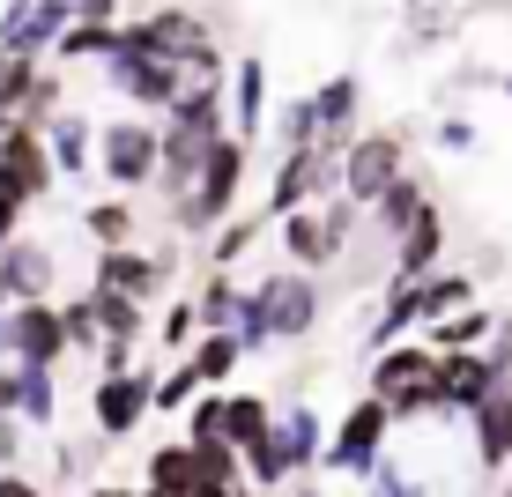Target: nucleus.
Wrapping results in <instances>:
<instances>
[{"mask_svg":"<svg viewBox=\"0 0 512 497\" xmlns=\"http://www.w3.org/2000/svg\"><path fill=\"white\" fill-rule=\"evenodd\" d=\"M245 141L238 134H223L216 149L201 156V179H193V193L179 208H171V223L179 230H193V238H201V230H223V216H231V201H238V186H245Z\"/></svg>","mask_w":512,"mask_h":497,"instance_id":"1","label":"nucleus"},{"mask_svg":"<svg viewBox=\"0 0 512 497\" xmlns=\"http://www.w3.org/2000/svg\"><path fill=\"white\" fill-rule=\"evenodd\" d=\"M67 357V327H60V305H8L0 319V371H52Z\"/></svg>","mask_w":512,"mask_h":497,"instance_id":"2","label":"nucleus"},{"mask_svg":"<svg viewBox=\"0 0 512 497\" xmlns=\"http://www.w3.org/2000/svg\"><path fill=\"white\" fill-rule=\"evenodd\" d=\"M401 171H409V141H401V134H364V141H349V149H342L334 179H342V201L349 208H372Z\"/></svg>","mask_w":512,"mask_h":497,"instance_id":"3","label":"nucleus"},{"mask_svg":"<svg viewBox=\"0 0 512 497\" xmlns=\"http://www.w3.org/2000/svg\"><path fill=\"white\" fill-rule=\"evenodd\" d=\"M349 238H357V208H349V201H327V208H297V216H282V253H290L297 268H327V260H342Z\"/></svg>","mask_w":512,"mask_h":497,"instance_id":"4","label":"nucleus"},{"mask_svg":"<svg viewBox=\"0 0 512 497\" xmlns=\"http://www.w3.org/2000/svg\"><path fill=\"white\" fill-rule=\"evenodd\" d=\"M386 431H394V416H386V408L364 394V401L327 431L320 468H327V475H372V468H379V453H386Z\"/></svg>","mask_w":512,"mask_h":497,"instance_id":"5","label":"nucleus"},{"mask_svg":"<svg viewBox=\"0 0 512 497\" xmlns=\"http://www.w3.org/2000/svg\"><path fill=\"white\" fill-rule=\"evenodd\" d=\"M52 193V156H45V134L23 127V119H0V201L30 208Z\"/></svg>","mask_w":512,"mask_h":497,"instance_id":"6","label":"nucleus"},{"mask_svg":"<svg viewBox=\"0 0 512 497\" xmlns=\"http://www.w3.org/2000/svg\"><path fill=\"white\" fill-rule=\"evenodd\" d=\"M156 156H164V127H149V119H112V127H97V164H104L112 186H149Z\"/></svg>","mask_w":512,"mask_h":497,"instance_id":"7","label":"nucleus"},{"mask_svg":"<svg viewBox=\"0 0 512 497\" xmlns=\"http://www.w3.org/2000/svg\"><path fill=\"white\" fill-rule=\"evenodd\" d=\"M67 23H75V8H60V0H15V8H0V60H38L67 38Z\"/></svg>","mask_w":512,"mask_h":497,"instance_id":"8","label":"nucleus"},{"mask_svg":"<svg viewBox=\"0 0 512 497\" xmlns=\"http://www.w3.org/2000/svg\"><path fill=\"white\" fill-rule=\"evenodd\" d=\"M104 75H112V90L127 97V104H141V112H171V104L186 97V75L171 60H134V52H112L104 60Z\"/></svg>","mask_w":512,"mask_h":497,"instance_id":"9","label":"nucleus"},{"mask_svg":"<svg viewBox=\"0 0 512 497\" xmlns=\"http://www.w3.org/2000/svg\"><path fill=\"white\" fill-rule=\"evenodd\" d=\"M490 394H498V371H490L483 349H475V357H438V371H431V408L438 416H475Z\"/></svg>","mask_w":512,"mask_h":497,"instance_id":"10","label":"nucleus"},{"mask_svg":"<svg viewBox=\"0 0 512 497\" xmlns=\"http://www.w3.org/2000/svg\"><path fill=\"white\" fill-rule=\"evenodd\" d=\"M90 290H112V297H134L141 312L171 290V253H97V282Z\"/></svg>","mask_w":512,"mask_h":497,"instance_id":"11","label":"nucleus"},{"mask_svg":"<svg viewBox=\"0 0 512 497\" xmlns=\"http://www.w3.org/2000/svg\"><path fill=\"white\" fill-rule=\"evenodd\" d=\"M149 394H156V371H119V379H97V386H90L97 431H104V438L141 431V416H149Z\"/></svg>","mask_w":512,"mask_h":497,"instance_id":"12","label":"nucleus"},{"mask_svg":"<svg viewBox=\"0 0 512 497\" xmlns=\"http://www.w3.org/2000/svg\"><path fill=\"white\" fill-rule=\"evenodd\" d=\"M52 275H60V260H52V245H45V238H15L8 253H0L8 305H52Z\"/></svg>","mask_w":512,"mask_h":497,"instance_id":"13","label":"nucleus"},{"mask_svg":"<svg viewBox=\"0 0 512 497\" xmlns=\"http://www.w3.org/2000/svg\"><path fill=\"white\" fill-rule=\"evenodd\" d=\"M320 186H334V164H327L320 149H290V156H282V171H275V186H268V216H275V223L297 216Z\"/></svg>","mask_w":512,"mask_h":497,"instance_id":"14","label":"nucleus"},{"mask_svg":"<svg viewBox=\"0 0 512 497\" xmlns=\"http://www.w3.org/2000/svg\"><path fill=\"white\" fill-rule=\"evenodd\" d=\"M38 134H45V156H52V179H82L97 164V127L82 112H52Z\"/></svg>","mask_w":512,"mask_h":497,"instance_id":"15","label":"nucleus"},{"mask_svg":"<svg viewBox=\"0 0 512 497\" xmlns=\"http://www.w3.org/2000/svg\"><path fill=\"white\" fill-rule=\"evenodd\" d=\"M475 460H483L490 475L512 468V379H498V394H490L483 408H475Z\"/></svg>","mask_w":512,"mask_h":497,"instance_id":"16","label":"nucleus"},{"mask_svg":"<svg viewBox=\"0 0 512 497\" xmlns=\"http://www.w3.org/2000/svg\"><path fill=\"white\" fill-rule=\"evenodd\" d=\"M431 342H401V349H386V357L372 364V401H394V394H409V386H431Z\"/></svg>","mask_w":512,"mask_h":497,"instance_id":"17","label":"nucleus"},{"mask_svg":"<svg viewBox=\"0 0 512 497\" xmlns=\"http://www.w3.org/2000/svg\"><path fill=\"white\" fill-rule=\"evenodd\" d=\"M423 208H431L423 179H416V171H401V179L372 201V238H379V245H401V230H409V223L423 216Z\"/></svg>","mask_w":512,"mask_h":497,"instance_id":"18","label":"nucleus"},{"mask_svg":"<svg viewBox=\"0 0 512 497\" xmlns=\"http://www.w3.org/2000/svg\"><path fill=\"white\" fill-rule=\"evenodd\" d=\"M268 431H275V401L268 394H223V446L231 453H253Z\"/></svg>","mask_w":512,"mask_h":497,"instance_id":"19","label":"nucleus"},{"mask_svg":"<svg viewBox=\"0 0 512 497\" xmlns=\"http://www.w3.org/2000/svg\"><path fill=\"white\" fill-rule=\"evenodd\" d=\"M82 297H90V312H97L104 349H134L141 334H149V312H141L134 297H112V290H82Z\"/></svg>","mask_w":512,"mask_h":497,"instance_id":"20","label":"nucleus"},{"mask_svg":"<svg viewBox=\"0 0 512 497\" xmlns=\"http://www.w3.org/2000/svg\"><path fill=\"white\" fill-rule=\"evenodd\" d=\"M475 305V282L468 275H431L416 282V327H446V319H461Z\"/></svg>","mask_w":512,"mask_h":497,"instance_id":"21","label":"nucleus"},{"mask_svg":"<svg viewBox=\"0 0 512 497\" xmlns=\"http://www.w3.org/2000/svg\"><path fill=\"white\" fill-rule=\"evenodd\" d=\"M82 230H90V238L104 245V253H134V230H141V216H134V201H90L82 208Z\"/></svg>","mask_w":512,"mask_h":497,"instance_id":"22","label":"nucleus"},{"mask_svg":"<svg viewBox=\"0 0 512 497\" xmlns=\"http://www.w3.org/2000/svg\"><path fill=\"white\" fill-rule=\"evenodd\" d=\"M156 497H193V446H156L149 453V483Z\"/></svg>","mask_w":512,"mask_h":497,"instance_id":"23","label":"nucleus"},{"mask_svg":"<svg viewBox=\"0 0 512 497\" xmlns=\"http://www.w3.org/2000/svg\"><path fill=\"white\" fill-rule=\"evenodd\" d=\"M231 112H238V141L260 134V119H268V67H260V60H238V97H231Z\"/></svg>","mask_w":512,"mask_h":497,"instance_id":"24","label":"nucleus"},{"mask_svg":"<svg viewBox=\"0 0 512 497\" xmlns=\"http://www.w3.org/2000/svg\"><path fill=\"white\" fill-rule=\"evenodd\" d=\"M238 357H245V349L231 342V334H201V342H193V357H186V371H193L201 386H223V379L238 371Z\"/></svg>","mask_w":512,"mask_h":497,"instance_id":"25","label":"nucleus"},{"mask_svg":"<svg viewBox=\"0 0 512 497\" xmlns=\"http://www.w3.org/2000/svg\"><path fill=\"white\" fill-rule=\"evenodd\" d=\"M260 230H268V216H245V223H231V230H216V245H208V253H216V275L231 268V260H238L245 245L260 238Z\"/></svg>","mask_w":512,"mask_h":497,"instance_id":"26","label":"nucleus"},{"mask_svg":"<svg viewBox=\"0 0 512 497\" xmlns=\"http://www.w3.org/2000/svg\"><path fill=\"white\" fill-rule=\"evenodd\" d=\"M60 327H67V349H104V334H97V312H90V297L60 305Z\"/></svg>","mask_w":512,"mask_h":497,"instance_id":"27","label":"nucleus"},{"mask_svg":"<svg viewBox=\"0 0 512 497\" xmlns=\"http://www.w3.org/2000/svg\"><path fill=\"white\" fill-rule=\"evenodd\" d=\"M193 394H201V379H193L186 364L171 371V379H164V371H156V394H149V408H164V416H171V408H186Z\"/></svg>","mask_w":512,"mask_h":497,"instance_id":"28","label":"nucleus"},{"mask_svg":"<svg viewBox=\"0 0 512 497\" xmlns=\"http://www.w3.org/2000/svg\"><path fill=\"white\" fill-rule=\"evenodd\" d=\"M186 446H223V394L193 401V438H186Z\"/></svg>","mask_w":512,"mask_h":497,"instance_id":"29","label":"nucleus"},{"mask_svg":"<svg viewBox=\"0 0 512 497\" xmlns=\"http://www.w3.org/2000/svg\"><path fill=\"white\" fill-rule=\"evenodd\" d=\"M193 327H201V312H193L186 297H179V305L164 312V334H156V342H164V349H186V342H193Z\"/></svg>","mask_w":512,"mask_h":497,"instance_id":"30","label":"nucleus"},{"mask_svg":"<svg viewBox=\"0 0 512 497\" xmlns=\"http://www.w3.org/2000/svg\"><path fill=\"white\" fill-rule=\"evenodd\" d=\"M15 460H23V423L0 416V475H15Z\"/></svg>","mask_w":512,"mask_h":497,"instance_id":"31","label":"nucleus"},{"mask_svg":"<svg viewBox=\"0 0 512 497\" xmlns=\"http://www.w3.org/2000/svg\"><path fill=\"white\" fill-rule=\"evenodd\" d=\"M483 357H490V371H498V379H512V319H498V342H490Z\"/></svg>","mask_w":512,"mask_h":497,"instance_id":"32","label":"nucleus"},{"mask_svg":"<svg viewBox=\"0 0 512 497\" xmlns=\"http://www.w3.org/2000/svg\"><path fill=\"white\" fill-rule=\"evenodd\" d=\"M15 238H23V208H15V201H0V253H8Z\"/></svg>","mask_w":512,"mask_h":497,"instance_id":"33","label":"nucleus"},{"mask_svg":"<svg viewBox=\"0 0 512 497\" xmlns=\"http://www.w3.org/2000/svg\"><path fill=\"white\" fill-rule=\"evenodd\" d=\"M468 141H475L468 119H446V127H438V149H468Z\"/></svg>","mask_w":512,"mask_h":497,"instance_id":"34","label":"nucleus"},{"mask_svg":"<svg viewBox=\"0 0 512 497\" xmlns=\"http://www.w3.org/2000/svg\"><path fill=\"white\" fill-rule=\"evenodd\" d=\"M0 497H45L38 483H30V475L23 468H15V475H0Z\"/></svg>","mask_w":512,"mask_h":497,"instance_id":"35","label":"nucleus"},{"mask_svg":"<svg viewBox=\"0 0 512 497\" xmlns=\"http://www.w3.org/2000/svg\"><path fill=\"white\" fill-rule=\"evenodd\" d=\"M90 497H134V490H112V483H104V490H90Z\"/></svg>","mask_w":512,"mask_h":497,"instance_id":"36","label":"nucleus"},{"mask_svg":"<svg viewBox=\"0 0 512 497\" xmlns=\"http://www.w3.org/2000/svg\"><path fill=\"white\" fill-rule=\"evenodd\" d=\"M0 319H8V282H0Z\"/></svg>","mask_w":512,"mask_h":497,"instance_id":"37","label":"nucleus"},{"mask_svg":"<svg viewBox=\"0 0 512 497\" xmlns=\"http://www.w3.org/2000/svg\"><path fill=\"white\" fill-rule=\"evenodd\" d=\"M498 497H512V475H505V490H498Z\"/></svg>","mask_w":512,"mask_h":497,"instance_id":"38","label":"nucleus"},{"mask_svg":"<svg viewBox=\"0 0 512 497\" xmlns=\"http://www.w3.org/2000/svg\"><path fill=\"white\" fill-rule=\"evenodd\" d=\"M505 97H512V82H505Z\"/></svg>","mask_w":512,"mask_h":497,"instance_id":"39","label":"nucleus"}]
</instances>
